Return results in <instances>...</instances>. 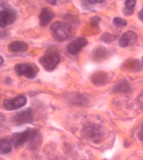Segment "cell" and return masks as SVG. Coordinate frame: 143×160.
<instances>
[{"mask_svg": "<svg viewBox=\"0 0 143 160\" xmlns=\"http://www.w3.org/2000/svg\"><path fill=\"white\" fill-rule=\"evenodd\" d=\"M52 37L58 42H64L72 36L74 29L72 25L67 22L56 21L50 26Z\"/></svg>", "mask_w": 143, "mask_h": 160, "instance_id": "6da1fadb", "label": "cell"}, {"mask_svg": "<svg viewBox=\"0 0 143 160\" xmlns=\"http://www.w3.org/2000/svg\"><path fill=\"white\" fill-rule=\"evenodd\" d=\"M61 56L57 48L51 47L46 51L45 54L39 59V62L47 72L53 71L58 66Z\"/></svg>", "mask_w": 143, "mask_h": 160, "instance_id": "7a4b0ae2", "label": "cell"}, {"mask_svg": "<svg viewBox=\"0 0 143 160\" xmlns=\"http://www.w3.org/2000/svg\"><path fill=\"white\" fill-rule=\"evenodd\" d=\"M82 133L85 139L94 143L100 142L105 138V131L102 127L96 123H87L82 128Z\"/></svg>", "mask_w": 143, "mask_h": 160, "instance_id": "3957f363", "label": "cell"}, {"mask_svg": "<svg viewBox=\"0 0 143 160\" xmlns=\"http://www.w3.org/2000/svg\"><path fill=\"white\" fill-rule=\"evenodd\" d=\"M38 130L36 128H28L22 132L14 133L11 138V142L14 148H17L25 143L33 141L37 138Z\"/></svg>", "mask_w": 143, "mask_h": 160, "instance_id": "277c9868", "label": "cell"}, {"mask_svg": "<svg viewBox=\"0 0 143 160\" xmlns=\"http://www.w3.org/2000/svg\"><path fill=\"white\" fill-rule=\"evenodd\" d=\"M14 71L18 76L33 79L37 76L39 68L37 65L32 62H21L14 66Z\"/></svg>", "mask_w": 143, "mask_h": 160, "instance_id": "5b68a950", "label": "cell"}, {"mask_svg": "<svg viewBox=\"0 0 143 160\" xmlns=\"http://www.w3.org/2000/svg\"><path fill=\"white\" fill-rule=\"evenodd\" d=\"M33 121V113L30 108L19 111L12 116L11 122L14 126H21L25 123H31Z\"/></svg>", "mask_w": 143, "mask_h": 160, "instance_id": "8992f818", "label": "cell"}, {"mask_svg": "<svg viewBox=\"0 0 143 160\" xmlns=\"http://www.w3.org/2000/svg\"><path fill=\"white\" fill-rule=\"evenodd\" d=\"M16 19V12L9 7L4 6L3 9H2L0 11V26L2 28L13 24Z\"/></svg>", "mask_w": 143, "mask_h": 160, "instance_id": "52a82bcc", "label": "cell"}, {"mask_svg": "<svg viewBox=\"0 0 143 160\" xmlns=\"http://www.w3.org/2000/svg\"><path fill=\"white\" fill-rule=\"evenodd\" d=\"M26 103V98L25 96L19 95L13 98L5 99L3 101V106L7 110L14 111L24 107Z\"/></svg>", "mask_w": 143, "mask_h": 160, "instance_id": "ba28073f", "label": "cell"}, {"mask_svg": "<svg viewBox=\"0 0 143 160\" xmlns=\"http://www.w3.org/2000/svg\"><path fill=\"white\" fill-rule=\"evenodd\" d=\"M88 44V41L84 38H78L72 40L67 45V51L71 55H75L81 51Z\"/></svg>", "mask_w": 143, "mask_h": 160, "instance_id": "9c48e42d", "label": "cell"}, {"mask_svg": "<svg viewBox=\"0 0 143 160\" xmlns=\"http://www.w3.org/2000/svg\"><path fill=\"white\" fill-rule=\"evenodd\" d=\"M111 52L107 48L103 46H98L94 48L91 53L92 60L95 62H101L110 58Z\"/></svg>", "mask_w": 143, "mask_h": 160, "instance_id": "30bf717a", "label": "cell"}, {"mask_svg": "<svg viewBox=\"0 0 143 160\" xmlns=\"http://www.w3.org/2000/svg\"><path fill=\"white\" fill-rule=\"evenodd\" d=\"M137 40V33L132 30H128L123 33L119 39V45L121 48H127L128 46L134 45Z\"/></svg>", "mask_w": 143, "mask_h": 160, "instance_id": "8fae6325", "label": "cell"}, {"mask_svg": "<svg viewBox=\"0 0 143 160\" xmlns=\"http://www.w3.org/2000/svg\"><path fill=\"white\" fill-rule=\"evenodd\" d=\"M90 81L94 86H101L106 85L110 81V77L107 72L102 71L94 72L90 77Z\"/></svg>", "mask_w": 143, "mask_h": 160, "instance_id": "7c38bea8", "label": "cell"}, {"mask_svg": "<svg viewBox=\"0 0 143 160\" xmlns=\"http://www.w3.org/2000/svg\"><path fill=\"white\" fill-rule=\"evenodd\" d=\"M142 64L138 60L127 59L121 65L122 71L127 72H139L142 70Z\"/></svg>", "mask_w": 143, "mask_h": 160, "instance_id": "4fadbf2b", "label": "cell"}, {"mask_svg": "<svg viewBox=\"0 0 143 160\" xmlns=\"http://www.w3.org/2000/svg\"><path fill=\"white\" fill-rule=\"evenodd\" d=\"M54 18L55 13L52 9L49 8V7L43 8L42 11H41L40 15H39V20H40V26H47Z\"/></svg>", "mask_w": 143, "mask_h": 160, "instance_id": "5bb4252c", "label": "cell"}, {"mask_svg": "<svg viewBox=\"0 0 143 160\" xmlns=\"http://www.w3.org/2000/svg\"><path fill=\"white\" fill-rule=\"evenodd\" d=\"M29 45L23 41H13L7 46L9 52L12 53H21L27 51Z\"/></svg>", "mask_w": 143, "mask_h": 160, "instance_id": "9a60e30c", "label": "cell"}, {"mask_svg": "<svg viewBox=\"0 0 143 160\" xmlns=\"http://www.w3.org/2000/svg\"><path fill=\"white\" fill-rule=\"evenodd\" d=\"M112 91L113 93H127L131 91V87L127 80L124 79L119 82L117 84L112 87Z\"/></svg>", "mask_w": 143, "mask_h": 160, "instance_id": "2e32d148", "label": "cell"}, {"mask_svg": "<svg viewBox=\"0 0 143 160\" xmlns=\"http://www.w3.org/2000/svg\"><path fill=\"white\" fill-rule=\"evenodd\" d=\"M13 145L12 144L11 140L7 138H2L0 142V152L2 154H7L12 150Z\"/></svg>", "mask_w": 143, "mask_h": 160, "instance_id": "e0dca14e", "label": "cell"}, {"mask_svg": "<svg viewBox=\"0 0 143 160\" xmlns=\"http://www.w3.org/2000/svg\"><path fill=\"white\" fill-rule=\"evenodd\" d=\"M137 2L135 0H127L125 2V8L123 9L122 12L125 16L132 15L134 12V9L136 6Z\"/></svg>", "mask_w": 143, "mask_h": 160, "instance_id": "ac0fdd59", "label": "cell"}, {"mask_svg": "<svg viewBox=\"0 0 143 160\" xmlns=\"http://www.w3.org/2000/svg\"><path fill=\"white\" fill-rule=\"evenodd\" d=\"M118 38V35H113L110 32H104L100 37V40L106 44H110L117 40Z\"/></svg>", "mask_w": 143, "mask_h": 160, "instance_id": "d6986e66", "label": "cell"}, {"mask_svg": "<svg viewBox=\"0 0 143 160\" xmlns=\"http://www.w3.org/2000/svg\"><path fill=\"white\" fill-rule=\"evenodd\" d=\"M112 23L116 28H124V27L127 25V22L125 19L118 18V17L113 19Z\"/></svg>", "mask_w": 143, "mask_h": 160, "instance_id": "ffe728a7", "label": "cell"}, {"mask_svg": "<svg viewBox=\"0 0 143 160\" xmlns=\"http://www.w3.org/2000/svg\"><path fill=\"white\" fill-rule=\"evenodd\" d=\"M100 20H101V18H100V17L94 16L92 18H90V19H89V22H90V24H92V25H93L94 28H95V27H98V28H99V23H100Z\"/></svg>", "mask_w": 143, "mask_h": 160, "instance_id": "44dd1931", "label": "cell"}, {"mask_svg": "<svg viewBox=\"0 0 143 160\" xmlns=\"http://www.w3.org/2000/svg\"><path fill=\"white\" fill-rule=\"evenodd\" d=\"M93 6V4H91L89 1H82V9L85 10H90L92 9V7Z\"/></svg>", "mask_w": 143, "mask_h": 160, "instance_id": "7402d4cb", "label": "cell"}, {"mask_svg": "<svg viewBox=\"0 0 143 160\" xmlns=\"http://www.w3.org/2000/svg\"><path fill=\"white\" fill-rule=\"evenodd\" d=\"M137 137L140 141H143V122L140 127V129L137 133Z\"/></svg>", "mask_w": 143, "mask_h": 160, "instance_id": "603a6c76", "label": "cell"}, {"mask_svg": "<svg viewBox=\"0 0 143 160\" xmlns=\"http://www.w3.org/2000/svg\"><path fill=\"white\" fill-rule=\"evenodd\" d=\"M137 101H138V103L140 104V106L143 108V93L140 94L139 97H138Z\"/></svg>", "mask_w": 143, "mask_h": 160, "instance_id": "cb8c5ba5", "label": "cell"}, {"mask_svg": "<svg viewBox=\"0 0 143 160\" xmlns=\"http://www.w3.org/2000/svg\"><path fill=\"white\" fill-rule=\"evenodd\" d=\"M138 18H139L140 21H142L143 22V7L140 9L139 13H138Z\"/></svg>", "mask_w": 143, "mask_h": 160, "instance_id": "d4e9b609", "label": "cell"}, {"mask_svg": "<svg viewBox=\"0 0 143 160\" xmlns=\"http://www.w3.org/2000/svg\"><path fill=\"white\" fill-rule=\"evenodd\" d=\"M57 1H47V3L52 4V5H55L57 4Z\"/></svg>", "mask_w": 143, "mask_h": 160, "instance_id": "484cf974", "label": "cell"}, {"mask_svg": "<svg viewBox=\"0 0 143 160\" xmlns=\"http://www.w3.org/2000/svg\"><path fill=\"white\" fill-rule=\"evenodd\" d=\"M0 65H2V64H3V62H4V60H3V58H2V56H0Z\"/></svg>", "mask_w": 143, "mask_h": 160, "instance_id": "4316f807", "label": "cell"}, {"mask_svg": "<svg viewBox=\"0 0 143 160\" xmlns=\"http://www.w3.org/2000/svg\"><path fill=\"white\" fill-rule=\"evenodd\" d=\"M142 64L143 65V58H142Z\"/></svg>", "mask_w": 143, "mask_h": 160, "instance_id": "83f0119b", "label": "cell"}, {"mask_svg": "<svg viewBox=\"0 0 143 160\" xmlns=\"http://www.w3.org/2000/svg\"><path fill=\"white\" fill-rule=\"evenodd\" d=\"M54 160H61V159H54Z\"/></svg>", "mask_w": 143, "mask_h": 160, "instance_id": "f1b7e54d", "label": "cell"}]
</instances>
